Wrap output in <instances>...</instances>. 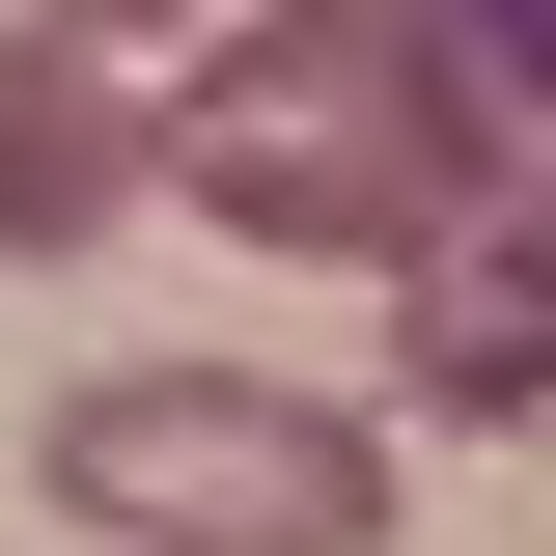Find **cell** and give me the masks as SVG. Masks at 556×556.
I'll list each match as a JSON object with an SVG mask.
<instances>
[{"label":"cell","instance_id":"6da1fadb","mask_svg":"<svg viewBox=\"0 0 556 556\" xmlns=\"http://www.w3.org/2000/svg\"><path fill=\"white\" fill-rule=\"evenodd\" d=\"M28 473L84 556H390V417L278 390V362H84Z\"/></svg>","mask_w":556,"mask_h":556},{"label":"cell","instance_id":"5b68a950","mask_svg":"<svg viewBox=\"0 0 556 556\" xmlns=\"http://www.w3.org/2000/svg\"><path fill=\"white\" fill-rule=\"evenodd\" d=\"M445 195H556V0H390Z\"/></svg>","mask_w":556,"mask_h":556},{"label":"cell","instance_id":"277c9868","mask_svg":"<svg viewBox=\"0 0 556 556\" xmlns=\"http://www.w3.org/2000/svg\"><path fill=\"white\" fill-rule=\"evenodd\" d=\"M112 223H139V56H112V28H28V0H0V278L112 251Z\"/></svg>","mask_w":556,"mask_h":556},{"label":"cell","instance_id":"8992f818","mask_svg":"<svg viewBox=\"0 0 556 556\" xmlns=\"http://www.w3.org/2000/svg\"><path fill=\"white\" fill-rule=\"evenodd\" d=\"M28 28H112V56H167V28H195V0H28Z\"/></svg>","mask_w":556,"mask_h":556},{"label":"cell","instance_id":"7a4b0ae2","mask_svg":"<svg viewBox=\"0 0 556 556\" xmlns=\"http://www.w3.org/2000/svg\"><path fill=\"white\" fill-rule=\"evenodd\" d=\"M139 167L223 223V251H390V223H445V139H417V56L390 0H195V84L139 112Z\"/></svg>","mask_w":556,"mask_h":556},{"label":"cell","instance_id":"3957f363","mask_svg":"<svg viewBox=\"0 0 556 556\" xmlns=\"http://www.w3.org/2000/svg\"><path fill=\"white\" fill-rule=\"evenodd\" d=\"M362 278H390V390L417 417H556V195H445Z\"/></svg>","mask_w":556,"mask_h":556}]
</instances>
